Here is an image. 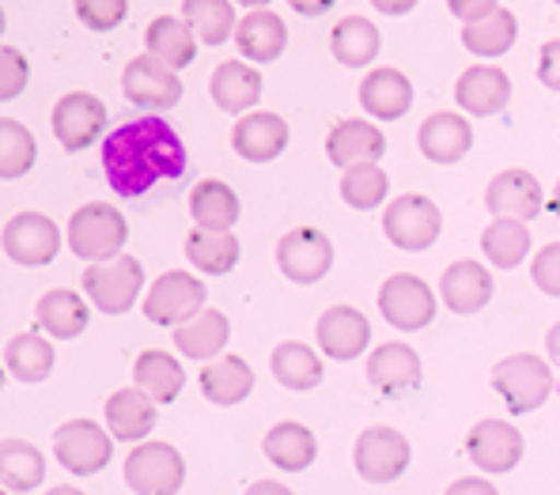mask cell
I'll return each instance as SVG.
<instances>
[{"label":"cell","mask_w":560,"mask_h":495,"mask_svg":"<svg viewBox=\"0 0 560 495\" xmlns=\"http://www.w3.org/2000/svg\"><path fill=\"white\" fill-rule=\"evenodd\" d=\"M103 170L121 197H144L167 178L186 175V144L163 118H137L103 140Z\"/></svg>","instance_id":"cell-1"},{"label":"cell","mask_w":560,"mask_h":495,"mask_svg":"<svg viewBox=\"0 0 560 495\" xmlns=\"http://www.w3.org/2000/svg\"><path fill=\"white\" fill-rule=\"evenodd\" d=\"M126 238H129V220L106 201H88L69 220V250L77 258L92 261V266L95 261L118 258Z\"/></svg>","instance_id":"cell-2"},{"label":"cell","mask_w":560,"mask_h":495,"mask_svg":"<svg viewBox=\"0 0 560 495\" xmlns=\"http://www.w3.org/2000/svg\"><path fill=\"white\" fill-rule=\"evenodd\" d=\"M492 386L512 409V416H526V412L541 409L553 393V367L534 352H515V356L500 360L492 370Z\"/></svg>","instance_id":"cell-3"},{"label":"cell","mask_w":560,"mask_h":495,"mask_svg":"<svg viewBox=\"0 0 560 495\" xmlns=\"http://www.w3.org/2000/svg\"><path fill=\"white\" fill-rule=\"evenodd\" d=\"M144 287V266L133 254H118L110 261H95L84 272V292L103 315H126Z\"/></svg>","instance_id":"cell-4"},{"label":"cell","mask_w":560,"mask_h":495,"mask_svg":"<svg viewBox=\"0 0 560 495\" xmlns=\"http://www.w3.org/2000/svg\"><path fill=\"white\" fill-rule=\"evenodd\" d=\"M383 231L398 250L420 254L428 246H435L443 231V216L435 209L432 197L424 193H401L390 201V209L383 212Z\"/></svg>","instance_id":"cell-5"},{"label":"cell","mask_w":560,"mask_h":495,"mask_svg":"<svg viewBox=\"0 0 560 495\" xmlns=\"http://www.w3.org/2000/svg\"><path fill=\"white\" fill-rule=\"evenodd\" d=\"M205 310V280H197L194 272L183 269H171L148 287V299H144V315L155 326H186Z\"/></svg>","instance_id":"cell-6"},{"label":"cell","mask_w":560,"mask_h":495,"mask_svg":"<svg viewBox=\"0 0 560 495\" xmlns=\"http://www.w3.org/2000/svg\"><path fill=\"white\" fill-rule=\"evenodd\" d=\"M54 453L77 476L103 473L114 458V435L110 427H98L95 420H69V424L57 427Z\"/></svg>","instance_id":"cell-7"},{"label":"cell","mask_w":560,"mask_h":495,"mask_svg":"<svg viewBox=\"0 0 560 495\" xmlns=\"http://www.w3.org/2000/svg\"><path fill=\"white\" fill-rule=\"evenodd\" d=\"M186 481V458L171 443H140L126 458V484L137 495H178Z\"/></svg>","instance_id":"cell-8"},{"label":"cell","mask_w":560,"mask_h":495,"mask_svg":"<svg viewBox=\"0 0 560 495\" xmlns=\"http://www.w3.org/2000/svg\"><path fill=\"white\" fill-rule=\"evenodd\" d=\"M409 461H413V447L394 427H368V432H360L357 450H352V465L368 484L398 481L409 469Z\"/></svg>","instance_id":"cell-9"},{"label":"cell","mask_w":560,"mask_h":495,"mask_svg":"<svg viewBox=\"0 0 560 495\" xmlns=\"http://www.w3.org/2000/svg\"><path fill=\"white\" fill-rule=\"evenodd\" d=\"M378 315L401 333H417L435 318V292L413 272H398L378 287Z\"/></svg>","instance_id":"cell-10"},{"label":"cell","mask_w":560,"mask_h":495,"mask_svg":"<svg viewBox=\"0 0 560 495\" xmlns=\"http://www.w3.org/2000/svg\"><path fill=\"white\" fill-rule=\"evenodd\" d=\"M121 91H126V98L140 106V110H171L183 98V80L160 57L140 54L121 72Z\"/></svg>","instance_id":"cell-11"},{"label":"cell","mask_w":560,"mask_h":495,"mask_svg":"<svg viewBox=\"0 0 560 495\" xmlns=\"http://www.w3.org/2000/svg\"><path fill=\"white\" fill-rule=\"evenodd\" d=\"M54 137L65 152H84L106 129V106L92 91H69L54 106Z\"/></svg>","instance_id":"cell-12"},{"label":"cell","mask_w":560,"mask_h":495,"mask_svg":"<svg viewBox=\"0 0 560 495\" xmlns=\"http://www.w3.org/2000/svg\"><path fill=\"white\" fill-rule=\"evenodd\" d=\"M277 266L295 284H315L334 266V243L318 227H292L277 243Z\"/></svg>","instance_id":"cell-13"},{"label":"cell","mask_w":560,"mask_h":495,"mask_svg":"<svg viewBox=\"0 0 560 495\" xmlns=\"http://www.w3.org/2000/svg\"><path fill=\"white\" fill-rule=\"evenodd\" d=\"M61 250V231L43 212H20L4 224V254L15 266L43 269Z\"/></svg>","instance_id":"cell-14"},{"label":"cell","mask_w":560,"mask_h":495,"mask_svg":"<svg viewBox=\"0 0 560 495\" xmlns=\"http://www.w3.org/2000/svg\"><path fill=\"white\" fill-rule=\"evenodd\" d=\"M466 453L481 473H512L523 461V435L508 420H481L466 435Z\"/></svg>","instance_id":"cell-15"},{"label":"cell","mask_w":560,"mask_h":495,"mask_svg":"<svg viewBox=\"0 0 560 495\" xmlns=\"http://www.w3.org/2000/svg\"><path fill=\"white\" fill-rule=\"evenodd\" d=\"M546 204V193H541V181L523 167L500 170L497 178L485 189V209L497 220H534Z\"/></svg>","instance_id":"cell-16"},{"label":"cell","mask_w":560,"mask_h":495,"mask_svg":"<svg viewBox=\"0 0 560 495\" xmlns=\"http://www.w3.org/2000/svg\"><path fill=\"white\" fill-rule=\"evenodd\" d=\"M315 341L329 360L349 363L372 344V321L357 307H329L315 326Z\"/></svg>","instance_id":"cell-17"},{"label":"cell","mask_w":560,"mask_h":495,"mask_svg":"<svg viewBox=\"0 0 560 495\" xmlns=\"http://www.w3.org/2000/svg\"><path fill=\"white\" fill-rule=\"evenodd\" d=\"M455 103L463 106L466 114H477V118H492L500 114L508 103H512V76L497 64H474L458 76L455 84Z\"/></svg>","instance_id":"cell-18"},{"label":"cell","mask_w":560,"mask_h":495,"mask_svg":"<svg viewBox=\"0 0 560 495\" xmlns=\"http://www.w3.org/2000/svg\"><path fill=\"white\" fill-rule=\"evenodd\" d=\"M288 121L280 114H269V110H254V114H243L232 129V148L243 155L246 163H269L277 160L280 152L288 148Z\"/></svg>","instance_id":"cell-19"},{"label":"cell","mask_w":560,"mask_h":495,"mask_svg":"<svg viewBox=\"0 0 560 495\" xmlns=\"http://www.w3.org/2000/svg\"><path fill=\"white\" fill-rule=\"evenodd\" d=\"M368 378H372L378 393L398 398V393L417 390L420 378H424V367H420V356L409 344L390 341V344H378L372 356H368Z\"/></svg>","instance_id":"cell-20"},{"label":"cell","mask_w":560,"mask_h":495,"mask_svg":"<svg viewBox=\"0 0 560 495\" xmlns=\"http://www.w3.org/2000/svg\"><path fill=\"white\" fill-rule=\"evenodd\" d=\"M386 152L383 129H375L372 121L360 118H341L326 137V155L334 167H357V163H375Z\"/></svg>","instance_id":"cell-21"},{"label":"cell","mask_w":560,"mask_h":495,"mask_svg":"<svg viewBox=\"0 0 560 495\" xmlns=\"http://www.w3.org/2000/svg\"><path fill=\"white\" fill-rule=\"evenodd\" d=\"M360 106L378 121H398L413 106V84L401 69H372L360 80Z\"/></svg>","instance_id":"cell-22"},{"label":"cell","mask_w":560,"mask_h":495,"mask_svg":"<svg viewBox=\"0 0 560 495\" xmlns=\"http://www.w3.org/2000/svg\"><path fill=\"white\" fill-rule=\"evenodd\" d=\"M440 299L447 303L455 315H477V310H485L492 299V272L474 258L455 261L440 280Z\"/></svg>","instance_id":"cell-23"},{"label":"cell","mask_w":560,"mask_h":495,"mask_svg":"<svg viewBox=\"0 0 560 495\" xmlns=\"http://www.w3.org/2000/svg\"><path fill=\"white\" fill-rule=\"evenodd\" d=\"M417 144H420V152H424V160L458 163V160H466V152L474 148V129H469V121L463 114L440 110L420 121Z\"/></svg>","instance_id":"cell-24"},{"label":"cell","mask_w":560,"mask_h":495,"mask_svg":"<svg viewBox=\"0 0 560 495\" xmlns=\"http://www.w3.org/2000/svg\"><path fill=\"white\" fill-rule=\"evenodd\" d=\"M232 43L238 46V54H243L246 61L269 64V61H277V57L284 54L288 27H284V20H280L277 12H269V8H254V12H246L243 20H238Z\"/></svg>","instance_id":"cell-25"},{"label":"cell","mask_w":560,"mask_h":495,"mask_svg":"<svg viewBox=\"0 0 560 495\" xmlns=\"http://www.w3.org/2000/svg\"><path fill=\"white\" fill-rule=\"evenodd\" d=\"M209 91H212V103L220 106L224 114H250L261 98V72L250 69L246 61H224L217 64L209 80Z\"/></svg>","instance_id":"cell-26"},{"label":"cell","mask_w":560,"mask_h":495,"mask_svg":"<svg viewBox=\"0 0 560 495\" xmlns=\"http://www.w3.org/2000/svg\"><path fill=\"white\" fill-rule=\"evenodd\" d=\"M238 193L220 178H201L189 189V216L197 220V227L205 231H232L238 224Z\"/></svg>","instance_id":"cell-27"},{"label":"cell","mask_w":560,"mask_h":495,"mask_svg":"<svg viewBox=\"0 0 560 495\" xmlns=\"http://www.w3.org/2000/svg\"><path fill=\"white\" fill-rule=\"evenodd\" d=\"M106 427L118 443H140L155 427V401L144 390H118L106 398Z\"/></svg>","instance_id":"cell-28"},{"label":"cell","mask_w":560,"mask_h":495,"mask_svg":"<svg viewBox=\"0 0 560 495\" xmlns=\"http://www.w3.org/2000/svg\"><path fill=\"white\" fill-rule=\"evenodd\" d=\"M228 341H232V321H228L224 310H212V307H205L194 321L175 329V344L186 360H201V363L217 360Z\"/></svg>","instance_id":"cell-29"},{"label":"cell","mask_w":560,"mask_h":495,"mask_svg":"<svg viewBox=\"0 0 560 495\" xmlns=\"http://www.w3.org/2000/svg\"><path fill=\"white\" fill-rule=\"evenodd\" d=\"M133 378H137V390H144L155 405H167L183 393L186 386V370L171 352L163 349H148L140 352L137 363H133Z\"/></svg>","instance_id":"cell-30"},{"label":"cell","mask_w":560,"mask_h":495,"mask_svg":"<svg viewBox=\"0 0 560 495\" xmlns=\"http://www.w3.org/2000/svg\"><path fill=\"white\" fill-rule=\"evenodd\" d=\"M266 458L273 461L284 473H303L311 461L318 458V443L311 435V427L295 424V420H284V424H273L266 432V443H261Z\"/></svg>","instance_id":"cell-31"},{"label":"cell","mask_w":560,"mask_h":495,"mask_svg":"<svg viewBox=\"0 0 560 495\" xmlns=\"http://www.w3.org/2000/svg\"><path fill=\"white\" fill-rule=\"evenodd\" d=\"M201 390L212 405H238L250 398L254 390V370L243 356H217L205 363L201 370Z\"/></svg>","instance_id":"cell-32"},{"label":"cell","mask_w":560,"mask_h":495,"mask_svg":"<svg viewBox=\"0 0 560 495\" xmlns=\"http://www.w3.org/2000/svg\"><path fill=\"white\" fill-rule=\"evenodd\" d=\"M144 43H148V54L160 57V61L171 64L175 72L194 64V57H197L194 27H189L186 20H178V15H155L144 31Z\"/></svg>","instance_id":"cell-33"},{"label":"cell","mask_w":560,"mask_h":495,"mask_svg":"<svg viewBox=\"0 0 560 495\" xmlns=\"http://www.w3.org/2000/svg\"><path fill=\"white\" fill-rule=\"evenodd\" d=\"M329 49H334V57L345 69H368L378 57V49H383V35L364 15H345L334 27V35H329Z\"/></svg>","instance_id":"cell-34"},{"label":"cell","mask_w":560,"mask_h":495,"mask_svg":"<svg viewBox=\"0 0 560 495\" xmlns=\"http://www.w3.org/2000/svg\"><path fill=\"white\" fill-rule=\"evenodd\" d=\"M88 318H92V310H88L84 295L69 292V287H54V292H46L43 299H38V326H43L54 341H72V337H80L88 329Z\"/></svg>","instance_id":"cell-35"},{"label":"cell","mask_w":560,"mask_h":495,"mask_svg":"<svg viewBox=\"0 0 560 495\" xmlns=\"http://www.w3.org/2000/svg\"><path fill=\"white\" fill-rule=\"evenodd\" d=\"M186 258L194 261V269H201L205 276H228L238 258H243V246L232 231H205L194 227L186 235Z\"/></svg>","instance_id":"cell-36"},{"label":"cell","mask_w":560,"mask_h":495,"mask_svg":"<svg viewBox=\"0 0 560 495\" xmlns=\"http://www.w3.org/2000/svg\"><path fill=\"white\" fill-rule=\"evenodd\" d=\"M54 363H57L54 344L43 341L38 333L12 337V341H8V349H4V367H8V375H12L15 382H27V386L46 382L49 370H54Z\"/></svg>","instance_id":"cell-37"},{"label":"cell","mask_w":560,"mask_h":495,"mask_svg":"<svg viewBox=\"0 0 560 495\" xmlns=\"http://www.w3.org/2000/svg\"><path fill=\"white\" fill-rule=\"evenodd\" d=\"M46 481V458L23 439L0 443V484L4 492H35Z\"/></svg>","instance_id":"cell-38"},{"label":"cell","mask_w":560,"mask_h":495,"mask_svg":"<svg viewBox=\"0 0 560 495\" xmlns=\"http://www.w3.org/2000/svg\"><path fill=\"white\" fill-rule=\"evenodd\" d=\"M273 375H277L280 386L303 393V390L323 386L326 367H323V360H318L315 349H307V344H300V341H284L273 349Z\"/></svg>","instance_id":"cell-39"},{"label":"cell","mask_w":560,"mask_h":495,"mask_svg":"<svg viewBox=\"0 0 560 495\" xmlns=\"http://www.w3.org/2000/svg\"><path fill=\"white\" fill-rule=\"evenodd\" d=\"M183 20L194 27L197 43L224 46L235 38V8L232 0H183Z\"/></svg>","instance_id":"cell-40"},{"label":"cell","mask_w":560,"mask_h":495,"mask_svg":"<svg viewBox=\"0 0 560 495\" xmlns=\"http://www.w3.org/2000/svg\"><path fill=\"white\" fill-rule=\"evenodd\" d=\"M518 38V20L512 8H497L489 20L481 23H466L463 27V46L477 57H500L515 46Z\"/></svg>","instance_id":"cell-41"},{"label":"cell","mask_w":560,"mask_h":495,"mask_svg":"<svg viewBox=\"0 0 560 495\" xmlns=\"http://www.w3.org/2000/svg\"><path fill=\"white\" fill-rule=\"evenodd\" d=\"M481 250L497 269H515L530 254V231L523 220H492L481 231Z\"/></svg>","instance_id":"cell-42"},{"label":"cell","mask_w":560,"mask_h":495,"mask_svg":"<svg viewBox=\"0 0 560 495\" xmlns=\"http://www.w3.org/2000/svg\"><path fill=\"white\" fill-rule=\"evenodd\" d=\"M38 160V144L31 129L15 118H0V178H23Z\"/></svg>","instance_id":"cell-43"},{"label":"cell","mask_w":560,"mask_h":495,"mask_svg":"<svg viewBox=\"0 0 560 495\" xmlns=\"http://www.w3.org/2000/svg\"><path fill=\"white\" fill-rule=\"evenodd\" d=\"M386 193H390V178H386V170L378 163H357V167H349L341 175L345 204H352L360 212L378 209L386 201Z\"/></svg>","instance_id":"cell-44"},{"label":"cell","mask_w":560,"mask_h":495,"mask_svg":"<svg viewBox=\"0 0 560 495\" xmlns=\"http://www.w3.org/2000/svg\"><path fill=\"white\" fill-rule=\"evenodd\" d=\"M129 15V0H77V20L88 31H114Z\"/></svg>","instance_id":"cell-45"},{"label":"cell","mask_w":560,"mask_h":495,"mask_svg":"<svg viewBox=\"0 0 560 495\" xmlns=\"http://www.w3.org/2000/svg\"><path fill=\"white\" fill-rule=\"evenodd\" d=\"M31 80V64L12 43L0 46V98H15Z\"/></svg>","instance_id":"cell-46"},{"label":"cell","mask_w":560,"mask_h":495,"mask_svg":"<svg viewBox=\"0 0 560 495\" xmlns=\"http://www.w3.org/2000/svg\"><path fill=\"white\" fill-rule=\"evenodd\" d=\"M530 280L538 284V292L560 299V243H549V246H541V250L534 254Z\"/></svg>","instance_id":"cell-47"},{"label":"cell","mask_w":560,"mask_h":495,"mask_svg":"<svg viewBox=\"0 0 560 495\" xmlns=\"http://www.w3.org/2000/svg\"><path fill=\"white\" fill-rule=\"evenodd\" d=\"M538 80L549 91H560V38H553V43L541 46V54H538Z\"/></svg>","instance_id":"cell-48"},{"label":"cell","mask_w":560,"mask_h":495,"mask_svg":"<svg viewBox=\"0 0 560 495\" xmlns=\"http://www.w3.org/2000/svg\"><path fill=\"white\" fill-rule=\"evenodd\" d=\"M447 8H451V15H458L463 27H466V23L489 20V15L500 8V0H447Z\"/></svg>","instance_id":"cell-49"},{"label":"cell","mask_w":560,"mask_h":495,"mask_svg":"<svg viewBox=\"0 0 560 495\" xmlns=\"http://www.w3.org/2000/svg\"><path fill=\"white\" fill-rule=\"evenodd\" d=\"M443 495H500V492L489 481H481V476H463V481H455Z\"/></svg>","instance_id":"cell-50"},{"label":"cell","mask_w":560,"mask_h":495,"mask_svg":"<svg viewBox=\"0 0 560 495\" xmlns=\"http://www.w3.org/2000/svg\"><path fill=\"white\" fill-rule=\"evenodd\" d=\"M288 4H292L300 15H323L337 4V0H288Z\"/></svg>","instance_id":"cell-51"},{"label":"cell","mask_w":560,"mask_h":495,"mask_svg":"<svg viewBox=\"0 0 560 495\" xmlns=\"http://www.w3.org/2000/svg\"><path fill=\"white\" fill-rule=\"evenodd\" d=\"M372 8H378L383 15H406L417 8V0H372Z\"/></svg>","instance_id":"cell-52"},{"label":"cell","mask_w":560,"mask_h":495,"mask_svg":"<svg viewBox=\"0 0 560 495\" xmlns=\"http://www.w3.org/2000/svg\"><path fill=\"white\" fill-rule=\"evenodd\" d=\"M246 495H295L288 484H280V481H258V484H250L246 488Z\"/></svg>","instance_id":"cell-53"},{"label":"cell","mask_w":560,"mask_h":495,"mask_svg":"<svg viewBox=\"0 0 560 495\" xmlns=\"http://www.w3.org/2000/svg\"><path fill=\"white\" fill-rule=\"evenodd\" d=\"M546 352H549V363H553V367H560V321L546 333Z\"/></svg>","instance_id":"cell-54"},{"label":"cell","mask_w":560,"mask_h":495,"mask_svg":"<svg viewBox=\"0 0 560 495\" xmlns=\"http://www.w3.org/2000/svg\"><path fill=\"white\" fill-rule=\"evenodd\" d=\"M549 212H553V216L560 220V181L553 186V197H549Z\"/></svg>","instance_id":"cell-55"},{"label":"cell","mask_w":560,"mask_h":495,"mask_svg":"<svg viewBox=\"0 0 560 495\" xmlns=\"http://www.w3.org/2000/svg\"><path fill=\"white\" fill-rule=\"evenodd\" d=\"M46 495H84V492H80V488H69V484H57V488H54V492H46Z\"/></svg>","instance_id":"cell-56"},{"label":"cell","mask_w":560,"mask_h":495,"mask_svg":"<svg viewBox=\"0 0 560 495\" xmlns=\"http://www.w3.org/2000/svg\"><path fill=\"white\" fill-rule=\"evenodd\" d=\"M238 4H243V8H269L273 0H238Z\"/></svg>","instance_id":"cell-57"},{"label":"cell","mask_w":560,"mask_h":495,"mask_svg":"<svg viewBox=\"0 0 560 495\" xmlns=\"http://www.w3.org/2000/svg\"><path fill=\"white\" fill-rule=\"evenodd\" d=\"M4 495H12V492H4Z\"/></svg>","instance_id":"cell-58"},{"label":"cell","mask_w":560,"mask_h":495,"mask_svg":"<svg viewBox=\"0 0 560 495\" xmlns=\"http://www.w3.org/2000/svg\"><path fill=\"white\" fill-rule=\"evenodd\" d=\"M557 4H560V0H557Z\"/></svg>","instance_id":"cell-59"}]
</instances>
